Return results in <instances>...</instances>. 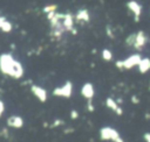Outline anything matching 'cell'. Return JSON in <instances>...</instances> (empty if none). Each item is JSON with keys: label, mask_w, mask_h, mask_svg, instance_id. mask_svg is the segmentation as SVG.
Returning <instances> with one entry per match:
<instances>
[{"label": "cell", "mask_w": 150, "mask_h": 142, "mask_svg": "<svg viewBox=\"0 0 150 142\" xmlns=\"http://www.w3.org/2000/svg\"><path fill=\"white\" fill-rule=\"evenodd\" d=\"M0 71L14 79H20L25 73L22 64L9 52H4L0 55Z\"/></svg>", "instance_id": "1"}, {"label": "cell", "mask_w": 150, "mask_h": 142, "mask_svg": "<svg viewBox=\"0 0 150 142\" xmlns=\"http://www.w3.org/2000/svg\"><path fill=\"white\" fill-rule=\"evenodd\" d=\"M141 61H142V56L139 54H132L129 57H127L125 59L116 61L115 66L120 70H130L134 66H138Z\"/></svg>", "instance_id": "2"}, {"label": "cell", "mask_w": 150, "mask_h": 142, "mask_svg": "<svg viewBox=\"0 0 150 142\" xmlns=\"http://www.w3.org/2000/svg\"><path fill=\"white\" fill-rule=\"evenodd\" d=\"M100 137L103 141H112V142H124L120 133L111 127H102L100 129Z\"/></svg>", "instance_id": "3"}, {"label": "cell", "mask_w": 150, "mask_h": 142, "mask_svg": "<svg viewBox=\"0 0 150 142\" xmlns=\"http://www.w3.org/2000/svg\"><path fill=\"white\" fill-rule=\"evenodd\" d=\"M73 93V84L71 81L67 80L63 85L55 87L53 90V95L55 97H62V98H70Z\"/></svg>", "instance_id": "4"}, {"label": "cell", "mask_w": 150, "mask_h": 142, "mask_svg": "<svg viewBox=\"0 0 150 142\" xmlns=\"http://www.w3.org/2000/svg\"><path fill=\"white\" fill-rule=\"evenodd\" d=\"M148 42V36L143 30H138L134 33V44L132 48L137 51H142Z\"/></svg>", "instance_id": "5"}, {"label": "cell", "mask_w": 150, "mask_h": 142, "mask_svg": "<svg viewBox=\"0 0 150 142\" xmlns=\"http://www.w3.org/2000/svg\"><path fill=\"white\" fill-rule=\"evenodd\" d=\"M127 7L132 13L135 22H138L139 19H141V15H142V6H141V3H138L136 0H130V1L127 2Z\"/></svg>", "instance_id": "6"}, {"label": "cell", "mask_w": 150, "mask_h": 142, "mask_svg": "<svg viewBox=\"0 0 150 142\" xmlns=\"http://www.w3.org/2000/svg\"><path fill=\"white\" fill-rule=\"evenodd\" d=\"M30 91H32V93L41 101V102H45L46 100H47V98H48V94H47V91L43 88V87H41V86H39V85H32L30 86Z\"/></svg>", "instance_id": "7"}, {"label": "cell", "mask_w": 150, "mask_h": 142, "mask_svg": "<svg viewBox=\"0 0 150 142\" xmlns=\"http://www.w3.org/2000/svg\"><path fill=\"white\" fill-rule=\"evenodd\" d=\"M7 127L9 128H15V129H20L23 127V119L19 115H11L7 121H6Z\"/></svg>", "instance_id": "8"}, {"label": "cell", "mask_w": 150, "mask_h": 142, "mask_svg": "<svg viewBox=\"0 0 150 142\" xmlns=\"http://www.w3.org/2000/svg\"><path fill=\"white\" fill-rule=\"evenodd\" d=\"M105 105L109 109H111L112 112H115L117 115H122L123 114V111H122V107L120 106V104L117 102V100L112 99V98H107L105 99Z\"/></svg>", "instance_id": "9"}, {"label": "cell", "mask_w": 150, "mask_h": 142, "mask_svg": "<svg viewBox=\"0 0 150 142\" xmlns=\"http://www.w3.org/2000/svg\"><path fill=\"white\" fill-rule=\"evenodd\" d=\"M74 21H75V16L71 14V13H66L64 14V17L62 20V23L66 28L67 31H73L75 28H74Z\"/></svg>", "instance_id": "10"}, {"label": "cell", "mask_w": 150, "mask_h": 142, "mask_svg": "<svg viewBox=\"0 0 150 142\" xmlns=\"http://www.w3.org/2000/svg\"><path fill=\"white\" fill-rule=\"evenodd\" d=\"M81 94L86 99H93V97L95 95V88H94L93 84L91 83H86L81 88Z\"/></svg>", "instance_id": "11"}, {"label": "cell", "mask_w": 150, "mask_h": 142, "mask_svg": "<svg viewBox=\"0 0 150 142\" xmlns=\"http://www.w3.org/2000/svg\"><path fill=\"white\" fill-rule=\"evenodd\" d=\"M75 21L77 22H89L90 21V14L88 12V9L86 8H81L75 13Z\"/></svg>", "instance_id": "12"}, {"label": "cell", "mask_w": 150, "mask_h": 142, "mask_svg": "<svg viewBox=\"0 0 150 142\" xmlns=\"http://www.w3.org/2000/svg\"><path fill=\"white\" fill-rule=\"evenodd\" d=\"M138 70L141 73H145L150 70V58L145 57V58H142V61L139 62L138 64Z\"/></svg>", "instance_id": "13"}, {"label": "cell", "mask_w": 150, "mask_h": 142, "mask_svg": "<svg viewBox=\"0 0 150 142\" xmlns=\"http://www.w3.org/2000/svg\"><path fill=\"white\" fill-rule=\"evenodd\" d=\"M101 55H102L103 61H105V62H110L112 59V52L109 49H103L102 52H101Z\"/></svg>", "instance_id": "14"}, {"label": "cell", "mask_w": 150, "mask_h": 142, "mask_svg": "<svg viewBox=\"0 0 150 142\" xmlns=\"http://www.w3.org/2000/svg\"><path fill=\"white\" fill-rule=\"evenodd\" d=\"M56 9H57V5H55V3H49L42 8L43 13H46V14L52 13V12H56Z\"/></svg>", "instance_id": "15"}, {"label": "cell", "mask_w": 150, "mask_h": 142, "mask_svg": "<svg viewBox=\"0 0 150 142\" xmlns=\"http://www.w3.org/2000/svg\"><path fill=\"white\" fill-rule=\"evenodd\" d=\"M12 29H13V24H12V22H9L8 20H6L5 23H4L2 27H1V30H2L4 33H9V31H12Z\"/></svg>", "instance_id": "16"}, {"label": "cell", "mask_w": 150, "mask_h": 142, "mask_svg": "<svg viewBox=\"0 0 150 142\" xmlns=\"http://www.w3.org/2000/svg\"><path fill=\"white\" fill-rule=\"evenodd\" d=\"M63 123H64L63 120H61V119H55V120L52 122V125H49V127H50V128H55V127H60V126H62Z\"/></svg>", "instance_id": "17"}, {"label": "cell", "mask_w": 150, "mask_h": 142, "mask_svg": "<svg viewBox=\"0 0 150 142\" xmlns=\"http://www.w3.org/2000/svg\"><path fill=\"white\" fill-rule=\"evenodd\" d=\"M0 135H1V137H4V139H9V132H8V128H6V127L1 128V129H0Z\"/></svg>", "instance_id": "18"}, {"label": "cell", "mask_w": 150, "mask_h": 142, "mask_svg": "<svg viewBox=\"0 0 150 142\" xmlns=\"http://www.w3.org/2000/svg\"><path fill=\"white\" fill-rule=\"evenodd\" d=\"M105 33H107V35H108L109 38H114V37H115L114 31H112V29H111L110 26H107V27H105Z\"/></svg>", "instance_id": "19"}, {"label": "cell", "mask_w": 150, "mask_h": 142, "mask_svg": "<svg viewBox=\"0 0 150 142\" xmlns=\"http://www.w3.org/2000/svg\"><path fill=\"white\" fill-rule=\"evenodd\" d=\"M87 109H88L89 112H94V111H95V106H94L91 99H88V101H87Z\"/></svg>", "instance_id": "20"}, {"label": "cell", "mask_w": 150, "mask_h": 142, "mask_svg": "<svg viewBox=\"0 0 150 142\" xmlns=\"http://www.w3.org/2000/svg\"><path fill=\"white\" fill-rule=\"evenodd\" d=\"M79 118V112L76 109H71L70 111V119L71 120H76Z\"/></svg>", "instance_id": "21"}, {"label": "cell", "mask_w": 150, "mask_h": 142, "mask_svg": "<svg viewBox=\"0 0 150 142\" xmlns=\"http://www.w3.org/2000/svg\"><path fill=\"white\" fill-rule=\"evenodd\" d=\"M4 112H5V104H4L2 100H0V118L2 116Z\"/></svg>", "instance_id": "22"}, {"label": "cell", "mask_w": 150, "mask_h": 142, "mask_svg": "<svg viewBox=\"0 0 150 142\" xmlns=\"http://www.w3.org/2000/svg\"><path fill=\"white\" fill-rule=\"evenodd\" d=\"M143 137H144V141L145 142H150V133H145L143 135Z\"/></svg>", "instance_id": "23"}, {"label": "cell", "mask_w": 150, "mask_h": 142, "mask_svg": "<svg viewBox=\"0 0 150 142\" xmlns=\"http://www.w3.org/2000/svg\"><path fill=\"white\" fill-rule=\"evenodd\" d=\"M6 20H7V19H6L5 16H1V15H0V29H1V27H2V24L5 23Z\"/></svg>", "instance_id": "24"}, {"label": "cell", "mask_w": 150, "mask_h": 142, "mask_svg": "<svg viewBox=\"0 0 150 142\" xmlns=\"http://www.w3.org/2000/svg\"><path fill=\"white\" fill-rule=\"evenodd\" d=\"M131 100H132V102H134V104H138V102H139V99H138L137 97H135V95H132V97H131Z\"/></svg>", "instance_id": "25"}, {"label": "cell", "mask_w": 150, "mask_h": 142, "mask_svg": "<svg viewBox=\"0 0 150 142\" xmlns=\"http://www.w3.org/2000/svg\"><path fill=\"white\" fill-rule=\"evenodd\" d=\"M73 132H74V129H73V128H68L67 130L64 129V133H66V134H68V133H73Z\"/></svg>", "instance_id": "26"}, {"label": "cell", "mask_w": 150, "mask_h": 142, "mask_svg": "<svg viewBox=\"0 0 150 142\" xmlns=\"http://www.w3.org/2000/svg\"><path fill=\"white\" fill-rule=\"evenodd\" d=\"M0 93H2V88H0Z\"/></svg>", "instance_id": "27"}, {"label": "cell", "mask_w": 150, "mask_h": 142, "mask_svg": "<svg viewBox=\"0 0 150 142\" xmlns=\"http://www.w3.org/2000/svg\"><path fill=\"white\" fill-rule=\"evenodd\" d=\"M149 90H150V84H149Z\"/></svg>", "instance_id": "28"}, {"label": "cell", "mask_w": 150, "mask_h": 142, "mask_svg": "<svg viewBox=\"0 0 150 142\" xmlns=\"http://www.w3.org/2000/svg\"><path fill=\"white\" fill-rule=\"evenodd\" d=\"M0 136H1V135H0Z\"/></svg>", "instance_id": "29"}]
</instances>
